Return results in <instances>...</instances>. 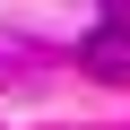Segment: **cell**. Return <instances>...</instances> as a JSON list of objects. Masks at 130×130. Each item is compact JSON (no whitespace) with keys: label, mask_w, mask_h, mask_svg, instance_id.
Wrapping results in <instances>:
<instances>
[{"label":"cell","mask_w":130,"mask_h":130,"mask_svg":"<svg viewBox=\"0 0 130 130\" xmlns=\"http://www.w3.org/2000/svg\"><path fill=\"white\" fill-rule=\"evenodd\" d=\"M78 70L104 78V87H130V26H121V18H104V26L78 43Z\"/></svg>","instance_id":"6da1fadb"},{"label":"cell","mask_w":130,"mask_h":130,"mask_svg":"<svg viewBox=\"0 0 130 130\" xmlns=\"http://www.w3.org/2000/svg\"><path fill=\"white\" fill-rule=\"evenodd\" d=\"M104 9H113V18H130V0H104Z\"/></svg>","instance_id":"7a4b0ae2"}]
</instances>
